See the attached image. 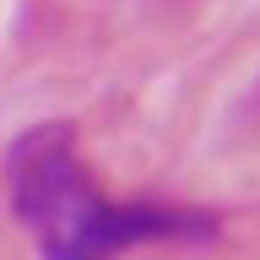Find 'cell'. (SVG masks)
<instances>
[{
  "label": "cell",
  "instance_id": "cell-1",
  "mask_svg": "<svg viewBox=\"0 0 260 260\" xmlns=\"http://www.w3.org/2000/svg\"><path fill=\"white\" fill-rule=\"evenodd\" d=\"M6 195L38 260H119L141 244H211L222 233L211 211L103 195L65 119L27 125L6 146Z\"/></svg>",
  "mask_w": 260,
  "mask_h": 260
}]
</instances>
